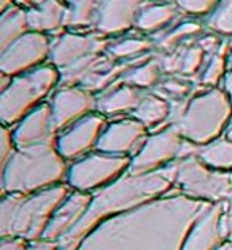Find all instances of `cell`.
Listing matches in <instances>:
<instances>
[{
	"label": "cell",
	"mask_w": 232,
	"mask_h": 250,
	"mask_svg": "<svg viewBox=\"0 0 232 250\" xmlns=\"http://www.w3.org/2000/svg\"><path fill=\"white\" fill-rule=\"evenodd\" d=\"M210 203L169 194L102 222L77 250H181Z\"/></svg>",
	"instance_id": "1"
},
{
	"label": "cell",
	"mask_w": 232,
	"mask_h": 250,
	"mask_svg": "<svg viewBox=\"0 0 232 250\" xmlns=\"http://www.w3.org/2000/svg\"><path fill=\"white\" fill-rule=\"evenodd\" d=\"M175 193V163L150 174L134 175L126 172L113 184L93 193L89 210L80 225L59 242L60 250H77L84 237L102 222Z\"/></svg>",
	"instance_id": "2"
},
{
	"label": "cell",
	"mask_w": 232,
	"mask_h": 250,
	"mask_svg": "<svg viewBox=\"0 0 232 250\" xmlns=\"http://www.w3.org/2000/svg\"><path fill=\"white\" fill-rule=\"evenodd\" d=\"M72 191L67 184H60L34 194H3L0 203V237L41 241L54 212Z\"/></svg>",
	"instance_id": "3"
},
{
	"label": "cell",
	"mask_w": 232,
	"mask_h": 250,
	"mask_svg": "<svg viewBox=\"0 0 232 250\" xmlns=\"http://www.w3.org/2000/svg\"><path fill=\"white\" fill-rule=\"evenodd\" d=\"M70 163L64 160L56 144H39L15 151L2 169V196L10 193L34 194L65 184Z\"/></svg>",
	"instance_id": "4"
},
{
	"label": "cell",
	"mask_w": 232,
	"mask_h": 250,
	"mask_svg": "<svg viewBox=\"0 0 232 250\" xmlns=\"http://www.w3.org/2000/svg\"><path fill=\"white\" fill-rule=\"evenodd\" d=\"M232 121V102L223 88H210L193 96L185 113L174 125L180 136L196 147L223 137Z\"/></svg>",
	"instance_id": "5"
},
{
	"label": "cell",
	"mask_w": 232,
	"mask_h": 250,
	"mask_svg": "<svg viewBox=\"0 0 232 250\" xmlns=\"http://www.w3.org/2000/svg\"><path fill=\"white\" fill-rule=\"evenodd\" d=\"M60 72L53 64H45L27 74L15 77L0 94V118L3 126L13 127L30 112L43 105V101L59 88Z\"/></svg>",
	"instance_id": "6"
},
{
	"label": "cell",
	"mask_w": 232,
	"mask_h": 250,
	"mask_svg": "<svg viewBox=\"0 0 232 250\" xmlns=\"http://www.w3.org/2000/svg\"><path fill=\"white\" fill-rule=\"evenodd\" d=\"M232 188V172L215 170L196 155L175 161V190L189 199L202 203H223Z\"/></svg>",
	"instance_id": "7"
},
{
	"label": "cell",
	"mask_w": 232,
	"mask_h": 250,
	"mask_svg": "<svg viewBox=\"0 0 232 250\" xmlns=\"http://www.w3.org/2000/svg\"><path fill=\"white\" fill-rule=\"evenodd\" d=\"M132 158L105 153H89L75 163H70L67 182L73 191L96 193L121 179L131 167Z\"/></svg>",
	"instance_id": "8"
},
{
	"label": "cell",
	"mask_w": 232,
	"mask_h": 250,
	"mask_svg": "<svg viewBox=\"0 0 232 250\" xmlns=\"http://www.w3.org/2000/svg\"><path fill=\"white\" fill-rule=\"evenodd\" d=\"M183 145H185V139L180 136L174 126H167L161 131L151 132L142 150L132 158L127 172L142 175L167 167L181 158Z\"/></svg>",
	"instance_id": "9"
},
{
	"label": "cell",
	"mask_w": 232,
	"mask_h": 250,
	"mask_svg": "<svg viewBox=\"0 0 232 250\" xmlns=\"http://www.w3.org/2000/svg\"><path fill=\"white\" fill-rule=\"evenodd\" d=\"M51 39L45 34L29 32L7 50L0 51V72L7 77H19L32 72L50 59Z\"/></svg>",
	"instance_id": "10"
},
{
	"label": "cell",
	"mask_w": 232,
	"mask_h": 250,
	"mask_svg": "<svg viewBox=\"0 0 232 250\" xmlns=\"http://www.w3.org/2000/svg\"><path fill=\"white\" fill-rule=\"evenodd\" d=\"M112 40L100 34H75L60 32L51 39L50 64L60 72L88 56L105 54Z\"/></svg>",
	"instance_id": "11"
},
{
	"label": "cell",
	"mask_w": 232,
	"mask_h": 250,
	"mask_svg": "<svg viewBox=\"0 0 232 250\" xmlns=\"http://www.w3.org/2000/svg\"><path fill=\"white\" fill-rule=\"evenodd\" d=\"M107 126L108 121L105 117L91 113L59 134L56 148L64 160L75 163L88 156L91 150H96L97 142Z\"/></svg>",
	"instance_id": "12"
},
{
	"label": "cell",
	"mask_w": 232,
	"mask_h": 250,
	"mask_svg": "<svg viewBox=\"0 0 232 250\" xmlns=\"http://www.w3.org/2000/svg\"><path fill=\"white\" fill-rule=\"evenodd\" d=\"M150 131L135 118H121L108 123L97 142L96 151L113 156L134 158L148 139Z\"/></svg>",
	"instance_id": "13"
},
{
	"label": "cell",
	"mask_w": 232,
	"mask_h": 250,
	"mask_svg": "<svg viewBox=\"0 0 232 250\" xmlns=\"http://www.w3.org/2000/svg\"><path fill=\"white\" fill-rule=\"evenodd\" d=\"M53 123L58 134L97 112V96L81 86L58 88L50 99Z\"/></svg>",
	"instance_id": "14"
},
{
	"label": "cell",
	"mask_w": 232,
	"mask_h": 250,
	"mask_svg": "<svg viewBox=\"0 0 232 250\" xmlns=\"http://www.w3.org/2000/svg\"><path fill=\"white\" fill-rule=\"evenodd\" d=\"M11 129H13V139L18 148L39 144H56L59 136L54 129L50 102H45L43 105L30 112Z\"/></svg>",
	"instance_id": "15"
},
{
	"label": "cell",
	"mask_w": 232,
	"mask_h": 250,
	"mask_svg": "<svg viewBox=\"0 0 232 250\" xmlns=\"http://www.w3.org/2000/svg\"><path fill=\"white\" fill-rule=\"evenodd\" d=\"M91 203H93V194L91 193L72 191L70 196L54 212L51 222L45 231L43 239L60 242L64 237L69 236L80 225L83 217L86 215Z\"/></svg>",
	"instance_id": "16"
},
{
	"label": "cell",
	"mask_w": 232,
	"mask_h": 250,
	"mask_svg": "<svg viewBox=\"0 0 232 250\" xmlns=\"http://www.w3.org/2000/svg\"><path fill=\"white\" fill-rule=\"evenodd\" d=\"M223 203L210 204L200 215L185 239L181 250H216L226 242L221 229Z\"/></svg>",
	"instance_id": "17"
},
{
	"label": "cell",
	"mask_w": 232,
	"mask_h": 250,
	"mask_svg": "<svg viewBox=\"0 0 232 250\" xmlns=\"http://www.w3.org/2000/svg\"><path fill=\"white\" fill-rule=\"evenodd\" d=\"M145 2H99L96 32L107 35H119L135 26L140 10Z\"/></svg>",
	"instance_id": "18"
},
{
	"label": "cell",
	"mask_w": 232,
	"mask_h": 250,
	"mask_svg": "<svg viewBox=\"0 0 232 250\" xmlns=\"http://www.w3.org/2000/svg\"><path fill=\"white\" fill-rule=\"evenodd\" d=\"M27 21L30 32L59 35L64 32L67 3L56 2H27Z\"/></svg>",
	"instance_id": "19"
},
{
	"label": "cell",
	"mask_w": 232,
	"mask_h": 250,
	"mask_svg": "<svg viewBox=\"0 0 232 250\" xmlns=\"http://www.w3.org/2000/svg\"><path fill=\"white\" fill-rule=\"evenodd\" d=\"M142 96L140 89L116 82L112 88L97 96V113L105 118L131 115L142 101Z\"/></svg>",
	"instance_id": "20"
},
{
	"label": "cell",
	"mask_w": 232,
	"mask_h": 250,
	"mask_svg": "<svg viewBox=\"0 0 232 250\" xmlns=\"http://www.w3.org/2000/svg\"><path fill=\"white\" fill-rule=\"evenodd\" d=\"M180 15H183V11L178 8L176 2H145L138 13L135 27L140 32L157 35L176 24Z\"/></svg>",
	"instance_id": "21"
},
{
	"label": "cell",
	"mask_w": 232,
	"mask_h": 250,
	"mask_svg": "<svg viewBox=\"0 0 232 250\" xmlns=\"http://www.w3.org/2000/svg\"><path fill=\"white\" fill-rule=\"evenodd\" d=\"M170 115L172 102L156 93H143L142 101L131 113V117L140 121L150 132H156L169 126Z\"/></svg>",
	"instance_id": "22"
},
{
	"label": "cell",
	"mask_w": 232,
	"mask_h": 250,
	"mask_svg": "<svg viewBox=\"0 0 232 250\" xmlns=\"http://www.w3.org/2000/svg\"><path fill=\"white\" fill-rule=\"evenodd\" d=\"M30 32L26 8L21 3H13L0 15V51L7 50L16 40Z\"/></svg>",
	"instance_id": "23"
},
{
	"label": "cell",
	"mask_w": 232,
	"mask_h": 250,
	"mask_svg": "<svg viewBox=\"0 0 232 250\" xmlns=\"http://www.w3.org/2000/svg\"><path fill=\"white\" fill-rule=\"evenodd\" d=\"M164 74L162 67L157 56L145 58L135 64L129 72H126L124 77L118 80V83L129 84L137 89L156 88L161 83V75Z\"/></svg>",
	"instance_id": "24"
},
{
	"label": "cell",
	"mask_w": 232,
	"mask_h": 250,
	"mask_svg": "<svg viewBox=\"0 0 232 250\" xmlns=\"http://www.w3.org/2000/svg\"><path fill=\"white\" fill-rule=\"evenodd\" d=\"M194 155L205 166L215 170H223V172H232V140L226 136L216 139L209 145L196 147Z\"/></svg>",
	"instance_id": "25"
},
{
	"label": "cell",
	"mask_w": 232,
	"mask_h": 250,
	"mask_svg": "<svg viewBox=\"0 0 232 250\" xmlns=\"http://www.w3.org/2000/svg\"><path fill=\"white\" fill-rule=\"evenodd\" d=\"M202 32V24L196 21H185V22H176L172 27L164 30L162 34H157L155 37H151L153 43L156 40V45L162 51H172L175 50L178 43L186 42L189 37H194Z\"/></svg>",
	"instance_id": "26"
},
{
	"label": "cell",
	"mask_w": 232,
	"mask_h": 250,
	"mask_svg": "<svg viewBox=\"0 0 232 250\" xmlns=\"http://www.w3.org/2000/svg\"><path fill=\"white\" fill-rule=\"evenodd\" d=\"M99 2H67V13L64 27L75 29H96Z\"/></svg>",
	"instance_id": "27"
},
{
	"label": "cell",
	"mask_w": 232,
	"mask_h": 250,
	"mask_svg": "<svg viewBox=\"0 0 232 250\" xmlns=\"http://www.w3.org/2000/svg\"><path fill=\"white\" fill-rule=\"evenodd\" d=\"M153 40L150 39H142V37H126V39H119V40H112L110 43L107 54L110 58H113L115 61H124L140 56L143 53H148L153 50Z\"/></svg>",
	"instance_id": "28"
},
{
	"label": "cell",
	"mask_w": 232,
	"mask_h": 250,
	"mask_svg": "<svg viewBox=\"0 0 232 250\" xmlns=\"http://www.w3.org/2000/svg\"><path fill=\"white\" fill-rule=\"evenodd\" d=\"M207 29L221 35H232V2H218L216 8L207 16Z\"/></svg>",
	"instance_id": "29"
},
{
	"label": "cell",
	"mask_w": 232,
	"mask_h": 250,
	"mask_svg": "<svg viewBox=\"0 0 232 250\" xmlns=\"http://www.w3.org/2000/svg\"><path fill=\"white\" fill-rule=\"evenodd\" d=\"M226 65H228V54L224 51H216L209 62L205 64V69L202 74H200L199 83L216 88V83L219 82V78L221 77L224 78L226 75V72H224Z\"/></svg>",
	"instance_id": "30"
},
{
	"label": "cell",
	"mask_w": 232,
	"mask_h": 250,
	"mask_svg": "<svg viewBox=\"0 0 232 250\" xmlns=\"http://www.w3.org/2000/svg\"><path fill=\"white\" fill-rule=\"evenodd\" d=\"M176 3H178V8L186 15H207V16L218 5V2H213V0H180Z\"/></svg>",
	"instance_id": "31"
},
{
	"label": "cell",
	"mask_w": 232,
	"mask_h": 250,
	"mask_svg": "<svg viewBox=\"0 0 232 250\" xmlns=\"http://www.w3.org/2000/svg\"><path fill=\"white\" fill-rule=\"evenodd\" d=\"M18 150L15 139H13V129L8 126L2 127V140H0V166L2 169L7 166V163L10 161V158L15 155V151Z\"/></svg>",
	"instance_id": "32"
},
{
	"label": "cell",
	"mask_w": 232,
	"mask_h": 250,
	"mask_svg": "<svg viewBox=\"0 0 232 250\" xmlns=\"http://www.w3.org/2000/svg\"><path fill=\"white\" fill-rule=\"evenodd\" d=\"M221 229L226 241H232V188L226 194L223 201V218H221Z\"/></svg>",
	"instance_id": "33"
},
{
	"label": "cell",
	"mask_w": 232,
	"mask_h": 250,
	"mask_svg": "<svg viewBox=\"0 0 232 250\" xmlns=\"http://www.w3.org/2000/svg\"><path fill=\"white\" fill-rule=\"evenodd\" d=\"M27 244L29 242L18 237H5L0 241V250H26Z\"/></svg>",
	"instance_id": "34"
},
{
	"label": "cell",
	"mask_w": 232,
	"mask_h": 250,
	"mask_svg": "<svg viewBox=\"0 0 232 250\" xmlns=\"http://www.w3.org/2000/svg\"><path fill=\"white\" fill-rule=\"evenodd\" d=\"M26 250H60L59 242H53V241H35V242H29Z\"/></svg>",
	"instance_id": "35"
},
{
	"label": "cell",
	"mask_w": 232,
	"mask_h": 250,
	"mask_svg": "<svg viewBox=\"0 0 232 250\" xmlns=\"http://www.w3.org/2000/svg\"><path fill=\"white\" fill-rule=\"evenodd\" d=\"M223 91L228 94L229 101L232 102V69H228L226 75L223 78Z\"/></svg>",
	"instance_id": "36"
},
{
	"label": "cell",
	"mask_w": 232,
	"mask_h": 250,
	"mask_svg": "<svg viewBox=\"0 0 232 250\" xmlns=\"http://www.w3.org/2000/svg\"><path fill=\"white\" fill-rule=\"evenodd\" d=\"M216 250H232V241H226Z\"/></svg>",
	"instance_id": "37"
},
{
	"label": "cell",
	"mask_w": 232,
	"mask_h": 250,
	"mask_svg": "<svg viewBox=\"0 0 232 250\" xmlns=\"http://www.w3.org/2000/svg\"><path fill=\"white\" fill-rule=\"evenodd\" d=\"M226 137H228L229 140H232V121H231V125H229V127H228V131H226V134H224Z\"/></svg>",
	"instance_id": "38"
},
{
	"label": "cell",
	"mask_w": 232,
	"mask_h": 250,
	"mask_svg": "<svg viewBox=\"0 0 232 250\" xmlns=\"http://www.w3.org/2000/svg\"><path fill=\"white\" fill-rule=\"evenodd\" d=\"M228 69H232V50L228 53Z\"/></svg>",
	"instance_id": "39"
}]
</instances>
